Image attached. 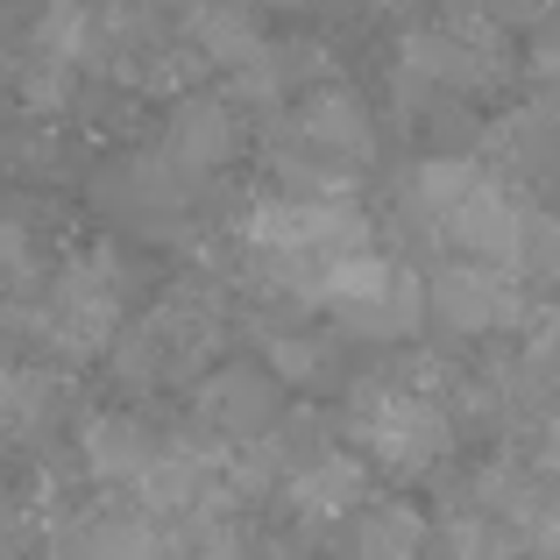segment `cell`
Here are the masks:
<instances>
[{
    "label": "cell",
    "mask_w": 560,
    "mask_h": 560,
    "mask_svg": "<svg viewBox=\"0 0 560 560\" xmlns=\"http://www.w3.org/2000/svg\"><path fill=\"white\" fill-rule=\"evenodd\" d=\"M242 248L256 256L262 284H277L291 305L319 313L334 277L355 256L376 248V228L355 199H299V191H270L242 213Z\"/></svg>",
    "instance_id": "obj_1"
},
{
    "label": "cell",
    "mask_w": 560,
    "mask_h": 560,
    "mask_svg": "<svg viewBox=\"0 0 560 560\" xmlns=\"http://www.w3.org/2000/svg\"><path fill=\"white\" fill-rule=\"evenodd\" d=\"M405 206L425 228V242H440L454 262H497V270L518 277V234H525L533 199H525L497 164H476V156H433V164L411 171Z\"/></svg>",
    "instance_id": "obj_2"
},
{
    "label": "cell",
    "mask_w": 560,
    "mask_h": 560,
    "mask_svg": "<svg viewBox=\"0 0 560 560\" xmlns=\"http://www.w3.org/2000/svg\"><path fill=\"white\" fill-rule=\"evenodd\" d=\"M341 433L355 447L362 468H383L397 482H419L433 476L440 462L454 454V411L433 383L419 376H362L341 405Z\"/></svg>",
    "instance_id": "obj_3"
},
{
    "label": "cell",
    "mask_w": 560,
    "mask_h": 560,
    "mask_svg": "<svg viewBox=\"0 0 560 560\" xmlns=\"http://www.w3.org/2000/svg\"><path fill=\"white\" fill-rule=\"evenodd\" d=\"M128 277H121V256L107 242H85L71 248L65 262L50 270L43 284V313H36V334L57 348L65 362H93L121 341L128 327Z\"/></svg>",
    "instance_id": "obj_4"
},
{
    "label": "cell",
    "mask_w": 560,
    "mask_h": 560,
    "mask_svg": "<svg viewBox=\"0 0 560 560\" xmlns=\"http://www.w3.org/2000/svg\"><path fill=\"white\" fill-rule=\"evenodd\" d=\"M213 341H220V313L199 299V291H171V299H156L136 327H121V341H114V376H121L128 390L178 383L213 355Z\"/></svg>",
    "instance_id": "obj_5"
},
{
    "label": "cell",
    "mask_w": 560,
    "mask_h": 560,
    "mask_svg": "<svg viewBox=\"0 0 560 560\" xmlns=\"http://www.w3.org/2000/svg\"><path fill=\"white\" fill-rule=\"evenodd\" d=\"M425 319H440L447 334H468V341H482V334H511L533 319V299H525V277L497 270V262H440L433 277H425Z\"/></svg>",
    "instance_id": "obj_6"
},
{
    "label": "cell",
    "mask_w": 560,
    "mask_h": 560,
    "mask_svg": "<svg viewBox=\"0 0 560 560\" xmlns=\"http://www.w3.org/2000/svg\"><path fill=\"white\" fill-rule=\"evenodd\" d=\"M191 419L213 447H256L262 433L284 425V383L256 362H220L213 376L191 390Z\"/></svg>",
    "instance_id": "obj_7"
},
{
    "label": "cell",
    "mask_w": 560,
    "mask_h": 560,
    "mask_svg": "<svg viewBox=\"0 0 560 560\" xmlns=\"http://www.w3.org/2000/svg\"><path fill=\"white\" fill-rule=\"evenodd\" d=\"M242 150V114L234 100H213V93H185L164 121V164L178 178H213V171L234 164Z\"/></svg>",
    "instance_id": "obj_8"
},
{
    "label": "cell",
    "mask_w": 560,
    "mask_h": 560,
    "mask_svg": "<svg viewBox=\"0 0 560 560\" xmlns=\"http://www.w3.org/2000/svg\"><path fill=\"white\" fill-rule=\"evenodd\" d=\"M284 504L299 511V518H319V525L348 518V511L370 504V468H362L348 447H319L284 476Z\"/></svg>",
    "instance_id": "obj_9"
},
{
    "label": "cell",
    "mask_w": 560,
    "mask_h": 560,
    "mask_svg": "<svg viewBox=\"0 0 560 560\" xmlns=\"http://www.w3.org/2000/svg\"><path fill=\"white\" fill-rule=\"evenodd\" d=\"M79 454H85V476H93L100 490H136V476L156 454V433L136 411H93V419L79 425Z\"/></svg>",
    "instance_id": "obj_10"
},
{
    "label": "cell",
    "mask_w": 560,
    "mask_h": 560,
    "mask_svg": "<svg viewBox=\"0 0 560 560\" xmlns=\"http://www.w3.org/2000/svg\"><path fill=\"white\" fill-rule=\"evenodd\" d=\"M85 560H191V525L150 518V511H114L85 533Z\"/></svg>",
    "instance_id": "obj_11"
},
{
    "label": "cell",
    "mask_w": 560,
    "mask_h": 560,
    "mask_svg": "<svg viewBox=\"0 0 560 560\" xmlns=\"http://www.w3.org/2000/svg\"><path fill=\"white\" fill-rule=\"evenodd\" d=\"M433 547V525H425L419 504H405V497H370V504L355 511V560H425Z\"/></svg>",
    "instance_id": "obj_12"
},
{
    "label": "cell",
    "mask_w": 560,
    "mask_h": 560,
    "mask_svg": "<svg viewBox=\"0 0 560 560\" xmlns=\"http://www.w3.org/2000/svg\"><path fill=\"white\" fill-rule=\"evenodd\" d=\"M57 419H65V383L50 370L8 362L0 370V440H43Z\"/></svg>",
    "instance_id": "obj_13"
},
{
    "label": "cell",
    "mask_w": 560,
    "mask_h": 560,
    "mask_svg": "<svg viewBox=\"0 0 560 560\" xmlns=\"http://www.w3.org/2000/svg\"><path fill=\"white\" fill-rule=\"evenodd\" d=\"M43 242L14 206H0V291H36L43 284Z\"/></svg>",
    "instance_id": "obj_14"
},
{
    "label": "cell",
    "mask_w": 560,
    "mask_h": 560,
    "mask_svg": "<svg viewBox=\"0 0 560 560\" xmlns=\"http://www.w3.org/2000/svg\"><path fill=\"white\" fill-rule=\"evenodd\" d=\"M518 277H525V284H560V213H553V206H533V213H525Z\"/></svg>",
    "instance_id": "obj_15"
},
{
    "label": "cell",
    "mask_w": 560,
    "mask_h": 560,
    "mask_svg": "<svg viewBox=\"0 0 560 560\" xmlns=\"http://www.w3.org/2000/svg\"><path fill=\"white\" fill-rule=\"evenodd\" d=\"M525 370H533L547 390H560V305H547V313H533L525 319Z\"/></svg>",
    "instance_id": "obj_16"
},
{
    "label": "cell",
    "mask_w": 560,
    "mask_h": 560,
    "mask_svg": "<svg viewBox=\"0 0 560 560\" xmlns=\"http://www.w3.org/2000/svg\"><path fill=\"white\" fill-rule=\"evenodd\" d=\"M525 560H560V482L539 490L533 525H525Z\"/></svg>",
    "instance_id": "obj_17"
},
{
    "label": "cell",
    "mask_w": 560,
    "mask_h": 560,
    "mask_svg": "<svg viewBox=\"0 0 560 560\" xmlns=\"http://www.w3.org/2000/svg\"><path fill=\"white\" fill-rule=\"evenodd\" d=\"M525 462H533V476H553L560 482V405L533 425V454H525Z\"/></svg>",
    "instance_id": "obj_18"
}]
</instances>
